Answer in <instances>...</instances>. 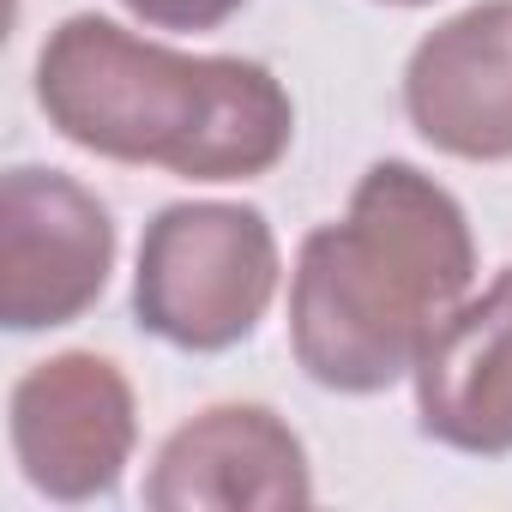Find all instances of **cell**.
I'll use <instances>...</instances> for the list:
<instances>
[{
    "instance_id": "obj_11",
    "label": "cell",
    "mask_w": 512,
    "mask_h": 512,
    "mask_svg": "<svg viewBox=\"0 0 512 512\" xmlns=\"http://www.w3.org/2000/svg\"><path fill=\"white\" fill-rule=\"evenodd\" d=\"M380 7H434V0H380Z\"/></svg>"
},
{
    "instance_id": "obj_7",
    "label": "cell",
    "mask_w": 512,
    "mask_h": 512,
    "mask_svg": "<svg viewBox=\"0 0 512 512\" xmlns=\"http://www.w3.org/2000/svg\"><path fill=\"white\" fill-rule=\"evenodd\" d=\"M404 121L440 157L512 163V0H476L410 49Z\"/></svg>"
},
{
    "instance_id": "obj_6",
    "label": "cell",
    "mask_w": 512,
    "mask_h": 512,
    "mask_svg": "<svg viewBox=\"0 0 512 512\" xmlns=\"http://www.w3.org/2000/svg\"><path fill=\"white\" fill-rule=\"evenodd\" d=\"M151 512H296L314 506L302 434L272 404H211L163 434L145 470Z\"/></svg>"
},
{
    "instance_id": "obj_1",
    "label": "cell",
    "mask_w": 512,
    "mask_h": 512,
    "mask_svg": "<svg viewBox=\"0 0 512 512\" xmlns=\"http://www.w3.org/2000/svg\"><path fill=\"white\" fill-rule=\"evenodd\" d=\"M470 290L476 235L452 187L404 157H380L362 169L344 217L302 235L290 272V356L320 392H392Z\"/></svg>"
},
{
    "instance_id": "obj_2",
    "label": "cell",
    "mask_w": 512,
    "mask_h": 512,
    "mask_svg": "<svg viewBox=\"0 0 512 512\" xmlns=\"http://www.w3.org/2000/svg\"><path fill=\"white\" fill-rule=\"evenodd\" d=\"M37 109L109 163L181 181H260L296 145L290 85L247 55H187L103 13L61 19L37 49Z\"/></svg>"
},
{
    "instance_id": "obj_3",
    "label": "cell",
    "mask_w": 512,
    "mask_h": 512,
    "mask_svg": "<svg viewBox=\"0 0 512 512\" xmlns=\"http://www.w3.org/2000/svg\"><path fill=\"white\" fill-rule=\"evenodd\" d=\"M284 284V247L260 205L175 199L139 235L133 326L181 356H223L260 332Z\"/></svg>"
},
{
    "instance_id": "obj_5",
    "label": "cell",
    "mask_w": 512,
    "mask_h": 512,
    "mask_svg": "<svg viewBox=\"0 0 512 512\" xmlns=\"http://www.w3.org/2000/svg\"><path fill=\"white\" fill-rule=\"evenodd\" d=\"M7 440L19 476L55 506L109 500L139 446V398L121 362L61 350L31 362L7 398Z\"/></svg>"
},
{
    "instance_id": "obj_10",
    "label": "cell",
    "mask_w": 512,
    "mask_h": 512,
    "mask_svg": "<svg viewBox=\"0 0 512 512\" xmlns=\"http://www.w3.org/2000/svg\"><path fill=\"white\" fill-rule=\"evenodd\" d=\"M500 296H506V332H512V266L500 272Z\"/></svg>"
},
{
    "instance_id": "obj_9",
    "label": "cell",
    "mask_w": 512,
    "mask_h": 512,
    "mask_svg": "<svg viewBox=\"0 0 512 512\" xmlns=\"http://www.w3.org/2000/svg\"><path fill=\"white\" fill-rule=\"evenodd\" d=\"M127 19H139L145 31H223L247 0H121Z\"/></svg>"
},
{
    "instance_id": "obj_8",
    "label": "cell",
    "mask_w": 512,
    "mask_h": 512,
    "mask_svg": "<svg viewBox=\"0 0 512 512\" xmlns=\"http://www.w3.org/2000/svg\"><path fill=\"white\" fill-rule=\"evenodd\" d=\"M416 428L464 458H512V332L500 278L470 296L416 356Z\"/></svg>"
},
{
    "instance_id": "obj_4",
    "label": "cell",
    "mask_w": 512,
    "mask_h": 512,
    "mask_svg": "<svg viewBox=\"0 0 512 512\" xmlns=\"http://www.w3.org/2000/svg\"><path fill=\"white\" fill-rule=\"evenodd\" d=\"M115 272V217L67 169L0 175V326L13 338L85 320Z\"/></svg>"
}]
</instances>
